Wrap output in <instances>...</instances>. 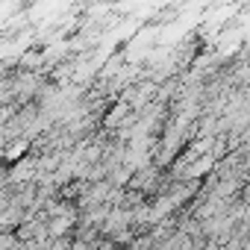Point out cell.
Listing matches in <instances>:
<instances>
[{
  "label": "cell",
  "mask_w": 250,
  "mask_h": 250,
  "mask_svg": "<svg viewBox=\"0 0 250 250\" xmlns=\"http://www.w3.org/2000/svg\"><path fill=\"white\" fill-rule=\"evenodd\" d=\"M39 62H42V53H36V50H33V53H27V56L21 59V68H30V65H39Z\"/></svg>",
  "instance_id": "3957f363"
},
{
  "label": "cell",
  "mask_w": 250,
  "mask_h": 250,
  "mask_svg": "<svg viewBox=\"0 0 250 250\" xmlns=\"http://www.w3.org/2000/svg\"><path fill=\"white\" fill-rule=\"evenodd\" d=\"M36 174V165L33 162H18V168H12V180H27Z\"/></svg>",
  "instance_id": "7a4b0ae2"
},
{
  "label": "cell",
  "mask_w": 250,
  "mask_h": 250,
  "mask_svg": "<svg viewBox=\"0 0 250 250\" xmlns=\"http://www.w3.org/2000/svg\"><path fill=\"white\" fill-rule=\"evenodd\" d=\"M71 221H74V218H53V221L44 227V232L53 235V238H59V235H65V232L71 229Z\"/></svg>",
  "instance_id": "6da1fadb"
}]
</instances>
